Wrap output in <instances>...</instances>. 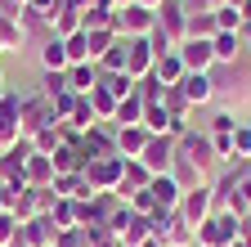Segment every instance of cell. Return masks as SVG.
Segmentation results:
<instances>
[{
  "instance_id": "7a4b0ae2",
  "label": "cell",
  "mask_w": 251,
  "mask_h": 247,
  "mask_svg": "<svg viewBox=\"0 0 251 247\" xmlns=\"http://www.w3.org/2000/svg\"><path fill=\"white\" fill-rule=\"evenodd\" d=\"M184 63H188V68H206V63H211V45H206V41H188V45H184Z\"/></svg>"
},
{
  "instance_id": "52a82bcc",
  "label": "cell",
  "mask_w": 251,
  "mask_h": 247,
  "mask_svg": "<svg viewBox=\"0 0 251 247\" xmlns=\"http://www.w3.org/2000/svg\"><path fill=\"white\" fill-rule=\"evenodd\" d=\"M0 99H5V77H0Z\"/></svg>"
},
{
  "instance_id": "ba28073f",
  "label": "cell",
  "mask_w": 251,
  "mask_h": 247,
  "mask_svg": "<svg viewBox=\"0 0 251 247\" xmlns=\"http://www.w3.org/2000/svg\"><path fill=\"white\" fill-rule=\"evenodd\" d=\"M144 5H152V0H144Z\"/></svg>"
},
{
  "instance_id": "3957f363",
  "label": "cell",
  "mask_w": 251,
  "mask_h": 247,
  "mask_svg": "<svg viewBox=\"0 0 251 247\" xmlns=\"http://www.w3.org/2000/svg\"><path fill=\"white\" fill-rule=\"evenodd\" d=\"M63 63H68V50H63L58 41H50L45 45V68H63Z\"/></svg>"
},
{
  "instance_id": "277c9868",
  "label": "cell",
  "mask_w": 251,
  "mask_h": 247,
  "mask_svg": "<svg viewBox=\"0 0 251 247\" xmlns=\"http://www.w3.org/2000/svg\"><path fill=\"white\" fill-rule=\"evenodd\" d=\"M184 85H188V95H193V99H206V85H211V81H206V77H188Z\"/></svg>"
},
{
  "instance_id": "8992f818",
  "label": "cell",
  "mask_w": 251,
  "mask_h": 247,
  "mask_svg": "<svg viewBox=\"0 0 251 247\" xmlns=\"http://www.w3.org/2000/svg\"><path fill=\"white\" fill-rule=\"evenodd\" d=\"M9 225H14V220H9V216H0V243H5V238H9Z\"/></svg>"
},
{
  "instance_id": "5b68a950",
  "label": "cell",
  "mask_w": 251,
  "mask_h": 247,
  "mask_svg": "<svg viewBox=\"0 0 251 247\" xmlns=\"http://www.w3.org/2000/svg\"><path fill=\"white\" fill-rule=\"evenodd\" d=\"M238 148H242V153H251V131H242V135H238Z\"/></svg>"
},
{
  "instance_id": "6da1fadb",
  "label": "cell",
  "mask_w": 251,
  "mask_h": 247,
  "mask_svg": "<svg viewBox=\"0 0 251 247\" xmlns=\"http://www.w3.org/2000/svg\"><path fill=\"white\" fill-rule=\"evenodd\" d=\"M18 126H23V104L14 95H5V99H0V144H14Z\"/></svg>"
}]
</instances>
